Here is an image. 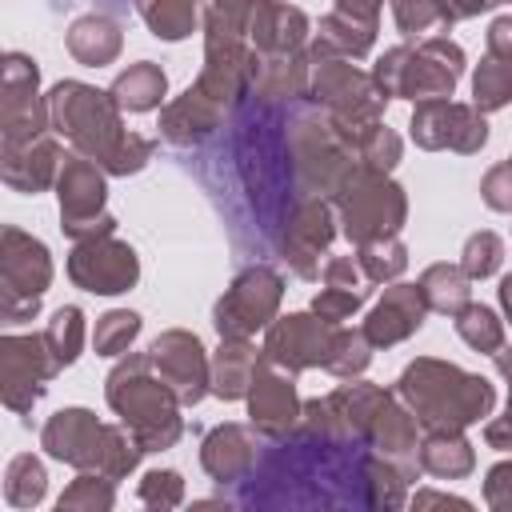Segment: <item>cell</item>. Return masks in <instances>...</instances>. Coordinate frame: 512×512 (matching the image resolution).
<instances>
[{
  "instance_id": "1",
  "label": "cell",
  "mask_w": 512,
  "mask_h": 512,
  "mask_svg": "<svg viewBox=\"0 0 512 512\" xmlns=\"http://www.w3.org/2000/svg\"><path fill=\"white\" fill-rule=\"evenodd\" d=\"M368 444L328 440L304 428L276 436L240 480V508H372Z\"/></svg>"
},
{
  "instance_id": "2",
  "label": "cell",
  "mask_w": 512,
  "mask_h": 512,
  "mask_svg": "<svg viewBox=\"0 0 512 512\" xmlns=\"http://www.w3.org/2000/svg\"><path fill=\"white\" fill-rule=\"evenodd\" d=\"M232 156L244 192L252 196L260 228L276 240L288 208L300 200L296 172H292V152H288V120L284 108L260 104L244 96L236 104V132H232Z\"/></svg>"
},
{
  "instance_id": "3",
  "label": "cell",
  "mask_w": 512,
  "mask_h": 512,
  "mask_svg": "<svg viewBox=\"0 0 512 512\" xmlns=\"http://www.w3.org/2000/svg\"><path fill=\"white\" fill-rule=\"evenodd\" d=\"M104 400L144 452H164L184 436V404L172 384L156 372L148 352H124L116 360L104 384Z\"/></svg>"
},
{
  "instance_id": "4",
  "label": "cell",
  "mask_w": 512,
  "mask_h": 512,
  "mask_svg": "<svg viewBox=\"0 0 512 512\" xmlns=\"http://www.w3.org/2000/svg\"><path fill=\"white\" fill-rule=\"evenodd\" d=\"M392 392L412 408L420 428H468L492 416L496 404V388L484 376L464 372L452 360H436V356H416L400 372Z\"/></svg>"
},
{
  "instance_id": "5",
  "label": "cell",
  "mask_w": 512,
  "mask_h": 512,
  "mask_svg": "<svg viewBox=\"0 0 512 512\" xmlns=\"http://www.w3.org/2000/svg\"><path fill=\"white\" fill-rule=\"evenodd\" d=\"M40 448L52 460L72 464L76 472H104L108 480H124L144 456V448L124 424H104L88 408L52 412L40 428Z\"/></svg>"
},
{
  "instance_id": "6",
  "label": "cell",
  "mask_w": 512,
  "mask_h": 512,
  "mask_svg": "<svg viewBox=\"0 0 512 512\" xmlns=\"http://www.w3.org/2000/svg\"><path fill=\"white\" fill-rule=\"evenodd\" d=\"M288 152L300 196H328L344 184V176L360 164L352 140L336 128V120L316 108L308 96L288 104Z\"/></svg>"
},
{
  "instance_id": "7",
  "label": "cell",
  "mask_w": 512,
  "mask_h": 512,
  "mask_svg": "<svg viewBox=\"0 0 512 512\" xmlns=\"http://www.w3.org/2000/svg\"><path fill=\"white\" fill-rule=\"evenodd\" d=\"M112 92H100L84 80H60L48 92V124L56 136L72 144V152L96 160L100 168L112 160V152L124 140V120Z\"/></svg>"
},
{
  "instance_id": "8",
  "label": "cell",
  "mask_w": 512,
  "mask_h": 512,
  "mask_svg": "<svg viewBox=\"0 0 512 512\" xmlns=\"http://www.w3.org/2000/svg\"><path fill=\"white\" fill-rule=\"evenodd\" d=\"M332 208H336V220H340L344 236L356 248L368 244V240H380V236H396L408 220L404 188L388 172H372L364 164H356L344 176V184L332 192Z\"/></svg>"
},
{
  "instance_id": "9",
  "label": "cell",
  "mask_w": 512,
  "mask_h": 512,
  "mask_svg": "<svg viewBox=\"0 0 512 512\" xmlns=\"http://www.w3.org/2000/svg\"><path fill=\"white\" fill-rule=\"evenodd\" d=\"M308 100L316 108H324L348 140H356L368 124L384 120V108H388V96L376 88L372 72L356 68L348 56H316L312 60Z\"/></svg>"
},
{
  "instance_id": "10",
  "label": "cell",
  "mask_w": 512,
  "mask_h": 512,
  "mask_svg": "<svg viewBox=\"0 0 512 512\" xmlns=\"http://www.w3.org/2000/svg\"><path fill=\"white\" fill-rule=\"evenodd\" d=\"M52 284V256L44 240L28 236L16 224L0 232V316L8 324L32 320L40 312V296Z\"/></svg>"
},
{
  "instance_id": "11",
  "label": "cell",
  "mask_w": 512,
  "mask_h": 512,
  "mask_svg": "<svg viewBox=\"0 0 512 512\" xmlns=\"http://www.w3.org/2000/svg\"><path fill=\"white\" fill-rule=\"evenodd\" d=\"M56 196H60V228L68 240H92L116 232V216L104 208L108 200L104 168L96 160L68 152L56 176Z\"/></svg>"
},
{
  "instance_id": "12",
  "label": "cell",
  "mask_w": 512,
  "mask_h": 512,
  "mask_svg": "<svg viewBox=\"0 0 512 512\" xmlns=\"http://www.w3.org/2000/svg\"><path fill=\"white\" fill-rule=\"evenodd\" d=\"M388 396H392L388 388L368 384V380L340 384L328 396L304 400L296 428L316 432V436H328V440H344V444H368L372 420H376V412H380V404Z\"/></svg>"
},
{
  "instance_id": "13",
  "label": "cell",
  "mask_w": 512,
  "mask_h": 512,
  "mask_svg": "<svg viewBox=\"0 0 512 512\" xmlns=\"http://www.w3.org/2000/svg\"><path fill=\"white\" fill-rule=\"evenodd\" d=\"M52 132L48 96H40V68L24 52H8L0 64V148L28 144Z\"/></svg>"
},
{
  "instance_id": "14",
  "label": "cell",
  "mask_w": 512,
  "mask_h": 512,
  "mask_svg": "<svg viewBox=\"0 0 512 512\" xmlns=\"http://www.w3.org/2000/svg\"><path fill=\"white\" fill-rule=\"evenodd\" d=\"M280 300H284V276L272 264H248L216 300L212 324L220 336H256L276 320Z\"/></svg>"
},
{
  "instance_id": "15",
  "label": "cell",
  "mask_w": 512,
  "mask_h": 512,
  "mask_svg": "<svg viewBox=\"0 0 512 512\" xmlns=\"http://www.w3.org/2000/svg\"><path fill=\"white\" fill-rule=\"evenodd\" d=\"M60 372V360L52 356L44 332L28 336H0V400L8 412L24 416L44 396V384Z\"/></svg>"
},
{
  "instance_id": "16",
  "label": "cell",
  "mask_w": 512,
  "mask_h": 512,
  "mask_svg": "<svg viewBox=\"0 0 512 512\" xmlns=\"http://www.w3.org/2000/svg\"><path fill=\"white\" fill-rule=\"evenodd\" d=\"M408 136L424 152H444L448 148V152L472 156L488 140V120L476 104H460L452 96L448 100H416Z\"/></svg>"
},
{
  "instance_id": "17",
  "label": "cell",
  "mask_w": 512,
  "mask_h": 512,
  "mask_svg": "<svg viewBox=\"0 0 512 512\" xmlns=\"http://www.w3.org/2000/svg\"><path fill=\"white\" fill-rule=\"evenodd\" d=\"M336 224L340 220H336V208H332L328 196H300L288 208V216L276 232V248L300 280L320 276V256L328 252V244L336 236Z\"/></svg>"
},
{
  "instance_id": "18",
  "label": "cell",
  "mask_w": 512,
  "mask_h": 512,
  "mask_svg": "<svg viewBox=\"0 0 512 512\" xmlns=\"http://www.w3.org/2000/svg\"><path fill=\"white\" fill-rule=\"evenodd\" d=\"M68 280L92 296H120L140 280V256L128 240H116V232L76 240L68 252Z\"/></svg>"
},
{
  "instance_id": "19",
  "label": "cell",
  "mask_w": 512,
  "mask_h": 512,
  "mask_svg": "<svg viewBox=\"0 0 512 512\" xmlns=\"http://www.w3.org/2000/svg\"><path fill=\"white\" fill-rule=\"evenodd\" d=\"M464 72V48L448 36H424L408 44L400 64V88L396 100H448L456 92V80Z\"/></svg>"
},
{
  "instance_id": "20",
  "label": "cell",
  "mask_w": 512,
  "mask_h": 512,
  "mask_svg": "<svg viewBox=\"0 0 512 512\" xmlns=\"http://www.w3.org/2000/svg\"><path fill=\"white\" fill-rule=\"evenodd\" d=\"M332 336H336V324L320 320L316 312H288L264 328L260 352L268 364L296 376L308 368H324V360L332 352Z\"/></svg>"
},
{
  "instance_id": "21",
  "label": "cell",
  "mask_w": 512,
  "mask_h": 512,
  "mask_svg": "<svg viewBox=\"0 0 512 512\" xmlns=\"http://www.w3.org/2000/svg\"><path fill=\"white\" fill-rule=\"evenodd\" d=\"M148 356H152L156 372L172 384V392L180 396L184 408L200 404L212 392V360H208V352H204V344H200L196 332L168 328V332H160L152 340Z\"/></svg>"
},
{
  "instance_id": "22",
  "label": "cell",
  "mask_w": 512,
  "mask_h": 512,
  "mask_svg": "<svg viewBox=\"0 0 512 512\" xmlns=\"http://www.w3.org/2000/svg\"><path fill=\"white\" fill-rule=\"evenodd\" d=\"M300 408L304 400L296 396V384H292V372L260 360L256 368V380L248 388V416L252 424L260 428V436L276 440V436H288L296 424H300Z\"/></svg>"
},
{
  "instance_id": "23",
  "label": "cell",
  "mask_w": 512,
  "mask_h": 512,
  "mask_svg": "<svg viewBox=\"0 0 512 512\" xmlns=\"http://www.w3.org/2000/svg\"><path fill=\"white\" fill-rule=\"evenodd\" d=\"M424 316H428V300H424L420 284L392 280V284H384V296L372 304V312L364 316L360 328L368 332L372 348H392V344L416 336Z\"/></svg>"
},
{
  "instance_id": "24",
  "label": "cell",
  "mask_w": 512,
  "mask_h": 512,
  "mask_svg": "<svg viewBox=\"0 0 512 512\" xmlns=\"http://www.w3.org/2000/svg\"><path fill=\"white\" fill-rule=\"evenodd\" d=\"M260 452H264L260 428H256V424H236V420H228V424H216V428L204 436V444H200V464H204V472H208L216 484H240V480L256 468Z\"/></svg>"
},
{
  "instance_id": "25",
  "label": "cell",
  "mask_w": 512,
  "mask_h": 512,
  "mask_svg": "<svg viewBox=\"0 0 512 512\" xmlns=\"http://www.w3.org/2000/svg\"><path fill=\"white\" fill-rule=\"evenodd\" d=\"M416 428H420V420H416L412 408L392 392V396L380 404V412H376V420H372V432H368V448L380 452L384 460H392V464L408 476V484L420 476V440H416Z\"/></svg>"
},
{
  "instance_id": "26",
  "label": "cell",
  "mask_w": 512,
  "mask_h": 512,
  "mask_svg": "<svg viewBox=\"0 0 512 512\" xmlns=\"http://www.w3.org/2000/svg\"><path fill=\"white\" fill-rule=\"evenodd\" d=\"M308 16L288 0H260L248 20V44L256 56H292L308 48Z\"/></svg>"
},
{
  "instance_id": "27",
  "label": "cell",
  "mask_w": 512,
  "mask_h": 512,
  "mask_svg": "<svg viewBox=\"0 0 512 512\" xmlns=\"http://www.w3.org/2000/svg\"><path fill=\"white\" fill-rule=\"evenodd\" d=\"M60 164H64V152L56 144V132H44L16 148H0V176L12 192H28V196L44 192L48 184H56Z\"/></svg>"
},
{
  "instance_id": "28",
  "label": "cell",
  "mask_w": 512,
  "mask_h": 512,
  "mask_svg": "<svg viewBox=\"0 0 512 512\" xmlns=\"http://www.w3.org/2000/svg\"><path fill=\"white\" fill-rule=\"evenodd\" d=\"M224 116H228L224 104H216L196 84H188L184 96H176V100H168L160 108V136L168 144H176V148H196L224 124Z\"/></svg>"
},
{
  "instance_id": "29",
  "label": "cell",
  "mask_w": 512,
  "mask_h": 512,
  "mask_svg": "<svg viewBox=\"0 0 512 512\" xmlns=\"http://www.w3.org/2000/svg\"><path fill=\"white\" fill-rule=\"evenodd\" d=\"M308 80H312L308 48L292 52V56H256L248 96L260 104H272V108H288L308 96Z\"/></svg>"
},
{
  "instance_id": "30",
  "label": "cell",
  "mask_w": 512,
  "mask_h": 512,
  "mask_svg": "<svg viewBox=\"0 0 512 512\" xmlns=\"http://www.w3.org/2000/svg\"><path fill=\"white\" fill-rule=\"evenodd\" d=\"M260 360L264 352L252 344V336H220V348L212 352V396L248 400Z\"/></svg>"
},
{
  "instance_id": "31",
  "label": "cell",
  "mask_w": 512,
  "mask_h": 512,
  "mask_svg": "<svg viewBox=\"0 0 512 512\" xmlns=\"http://www.w3.org/2000/svg\"><path fill=\"white\" fill-rule=\"evenodd\" d=\"M64 44H68V56H72L76 64H84V68H104V64H112V60L120 56L124 32H120V24H116L112 16L92 12V16L72 20Z\"/></svg>"
},
{
  "instance_id": "32",
  "label": "cell",
  "mask_w": 512,
  "mask_h": 512,
  "mask_svg": "<svg viewBox=\"0 0 512 512\" xmlns=\"http://www.w3.org/2000/svg\"><path fill=\"white\" fill-rule=\"evenodd\" d=\"M376 44V24H364L356 16H344V12H328L320 16V28L316 36L308 40V60L316 56H348V60H360L368 56Z\"/></svg>"
},
{
  "instance_id": "33",
  "label": "cell",
  "mask_w": 512,
  "mask_h": 512,
  "mask_svg": "<svg viewBox=\"0 0 512 512\" xmlns=\"http://www.w3.org/2000/svg\"><path fill=\"white\" fill-rule=\"evenodd\" d=\"M472 468H476V452H472V440L464 436V428H424L420 472L440 476V480H460Z\"/></svg>"
},
{
  "instance_id": "34",
  "label": "cell",
  "mask_w": 512,
  "mask_h": 512,
  "mask_svg": "<svg viewBox=\"0 0 512 512\" xmlns=\"http://www.w3.org/2000/svg\"><path fill=\"white\" fill-rule=\"evenodd\" d=\"M108 92L116 96V104H120L124 112H152V108H160V100H164V92H168V76H164L160 64L136 60V64H128V68L112 80Z\"/></svg>"
},
{
  "instance_id": "35",
  "label": "cell",
  "mask_w": 512,
  "mask_h": 512,
  "mask_svg": "<svg viewBox=\"0 0 512 512\" xmlns=\"http://www.w3.org/2000/svg\"><path fill=\"white\" fill-rule=\"evenodd\" d=\"M420 292L428 300V312H444V316H456L464 304H472V276L460 268V264H428L420 272Z\"/></svg>"
},
{
  "instance_id": "36",
  "label": "cell",
  "mask_w": 512,
  "mask_h": 512,
  "mask_svg": "<svg viewBox=\"0 0 512 512\" xmlns=\"http://www.w3.org/2000/svg\"><path fill=\"white\" fill-rule=\"evenodd\" d=\"M136 12L156 40L176 44V40L192 36V28L200 20V0H136Z\"/></svg>"
},
{
  "instance_id": "37",
  "label": "cell",
  "mask_w": 512,
  "mask_h": 512,
  "mask_svg": "<svg viewBox=\"0 0 512 512\" xmlns=\"http://www.w3.org/2000/svg\"><path fill=\"white\" fill-rule=\"evenodd\" d=\"M392 16L404 40H424V36H444L456 16L448 0H392Z\"/></svg>"
},
{
  "instance_id": "38",
  "label": "cell",
  "mask_w": 512,
  "mask_h": 512,
  "mask_svg": "<svg viewBox=\"0 0 512 512\" xmlns=\"http://www.w3.org/2000/svg\"><path fill=\"white\" fill-rule=\"evenodd\" d=\"M48 492V472L32 452H20L4 468V500L12 508H36Z\"/></svg>"
},
{
  "instance_id": "39",
  "label": "cell",
  "mask_w": 512,
  "mask_h": 512,
  "mask_svg": "<svg viewBox=\"0 0 512 512\" xmlns=\"http://www.w3.org/2000/svg\"><path fill=\"white\" fill-rule=\"evenodd\" d=\"M356 264L368 276V284H392L408 268V248L400 244V236H380L356 248Z\"/></svg>"
},
{
  "instance_id": "40",
  "label": "cell",
  "mask_w": 512,
  "mask_h": 512,
  "mask_svg": "<svg viewBox=\"0 0 512 512\" xmlns=\"http://www.w3.org/2000/svg\"><path fill=\"white\" fill-rule=\"evenodd\" d=\"M452 320H456V336H460L472 352L492 356V352L504 348V320H500L488 304H464Z\"/></svg>"
},
{
  "instance_id": "41",
  "label": "cell",
  "mask_w": 512,
  "mask_h": 512,
  "mask_svg": "<svg viewBox=\"0 0 512 512\" xmlns=\"http://www.w3.org/2000/svg\"><path fill=\"white\" fill-rule=\"evenodd\" d=\"M368 364H372V340H368V332L364 328L336 324V336H332V352L324 360V372H332L340 380H356Z\"/></svg>"
},
{
  "instance_id": "42",
  "label": "cell",
  "mask_w": 512,
  "mask_h": 512,
  "mask_svg": "<svg viewBox=\"0 0 512 512\" xmlns=\"http://www.w3.org/2000/svg\"><path fill=\"white\" fill-rule=\"evenodd\" d=\"M472 104L480 112H496V108L512 104V60L484 52V60L472 72Z\"/></svg>"
},
{
  "instance_id": "43",
  "label": "cell",
  "mask_w": 512,
  "mask_h": 512,
  "mask_svg": "<svg viewBox=\"0 0 512 512\" xmlns=\"http://www.w3.org/2000/svg\"><path fill=\"white\" fill-rule=\"evenodd\" d=\"M116 504V480L104 472H80L56 500L60 512H108Z\"/></svg>"
},
{
  "instance_id": "44",
  "label": "cell",
  "mask_w": 512,
  "mask_h": 512,
  "mask_svg": "<svg viewBox=\"0 0 512 512\" xmlns=\"http://www.w3.org/2000/svg\"><path fill=\"white\" fill-rule=\"evenodd\" d=\"M44 340L52 348V356L60 360V368L76 364L80 348H84V312L76 304H64L52 312V320L44 324Z\"/></svg>"
},
{
  "instance_id": "45",
  "label": "cell",
  "mask_w": 512,
  "mask_h": 512,
  "mask_svg": "<svg viewBox=\"0 0 512 512\" xmlns=\"http://www.w3.org/2000/svg\"><path fill=\"white\" fill-rule=\"evenodd\" d=\"M352 144H356V160H360L364 168H372V172H392V168L400 164V152H404L400 136H396L384 120L368 124Z\"/></svg>"
},
{
  "instance_id": "46",
  "label": "cell",
  "mask_w": 512,
  "mask_h": 512,
  "mask_svg": "<svg viewBox=\"0 0 512 512\" xmlns=\"http://www.w3.org/2000/svg\"><path fill=\"white\" fill-rule=\"evenodd\" d=\"M136 336H140V316L132 308H112L96 320L92 348H96V356H124Z\"/></svg>"
},
{
  "instance_id": "47",
  "label": "cell",
  "mask_w": 512,
  "mask_h": 512,
  "mask_svg": "<svg viewBox=\"0 0 512 512\" xmlns=\"http://www.w3.org/2000/svg\"><path fill=\"white\" fill-rule=\"evenodd\" d=\"M500 264H504V240H500L496 232L480 228V232H472V236L464 240L460 268H464L472 280H488L492 272H500Z\"/></svg>"
},
{
  "instance_id": "48",
  "label": "cell",
  "mask_w": 512,
  "mask_h": 512,
  "mask_svg": "<svg viewBox=\"0 0 512 512\" xmlns=\"http://www.w3.org/2000/svg\"><path fill=\"white\" fill-rule=\"evenodd\" d=\"M140 504L144 508H160V512L180 508L184 504V476L176 468H152V472H144V480H140Z\"/></svg>"
},
{
  "instance_id": "49",
  "label": "cell",
  "mask_w": 512,
  "mask_h": 512,
  "mask_svg": "<svg viewBox=\"0 0 512 512\" xmlns=\"http://www.w3.org/2000/svg\"><path fill=\"white\" fill-rule=\"evenodd\" d=\"M492 360H496V372L508 380V408H504V416H496V420L484 424V440L496 452H512V348L492 352Z\"/></svg>"
},
{
  "instance_id": "50",
  "label": "cell",
  "mask_w": 512,
  "mask_h": 512,
  "mask_svg": "<svg viewBox=\"0 0 512 512\" xmlns=\"http://www.w3.org/2000/svg\"><path fill=\"white\" fill-rule=\"evenodd\" d=\"M152 152H156V140H152V136L124 132V140H120V148L112 152V160L104 164V172H108V176H132V172H140V168L152 160Z\"/></svg>"
},
{
  "instance_id": "51",
  "label": "cell",
  "mask_w": 512,
  "mask_h": 512,
  "mask_svg": "<svg viewBox=\"0 0 512 512\" xmlns=\"http://www.w3.org/2000/svg\"><path fill=\"white\" fill-rule=\"evenodd\" d=\"M364 300H368V292H352V288H332V284H324V288L312 296V312H316L320 320H328V324H344Z\"/></svg>"
},
{
  "instance_id": "52",
  "label": "cell",
  "mask_w": 512,
  "mask_h": 512,
  "mask_svg": "<svg viewBox=\"0 0 512 512\" xmlns=\"http://www.w3.org/2000/svg\"><path fill=\"white\" fill-rule=\"evenodd\" d=\"M480 196L492 212H512V164H492L480 180Z\"/></svg>"
},
{
  "instance_id": "53",
  "label": "cell",
  "mask_w": 512,
  "mask_h": 512,
  "mask_svg": "<svg viewBox=\"0 0 512 512\" xmlns=\"http://www.w3.org/2000/svg\"><path fill=\"white\" fill-rule=\"evenodd\" d=\"M484 500L492 512H512V460H500L484 476Z\"/></svg>"
},
{
  "instance_id": "54",
  "label": "cell",
  "mask_w": 512,
  "mask_h": 512,
  "mask_svg": "<svg viewBox=\"0 0 512 512\" xmlns=\"http://www.w3.org/2000/svg\"><path fill=\"white\" fill-rule=\"evenodd\" d=\"M320 276H324V284H332V288H352V292H368V276L360 272V264L352 260V256H332L324 268H320Z\"/></svg>"
},
{
  "instance_id": "55",
  "label": "cell",
  "mask_w": 512,
  "mask_h": 512,
  "mask_svg": "<svg viewBox=\"0 0 512 512\" xmlns=\"http://www.w3.org/2000/svg\"><path fill=\"white\" fill-rule=\"evenodd\" d=\"M404 52H408V44H396V48H388L380 60H376V68H372V80H376V88L388 96V100H396V88H400V64H404Z\"/></svg>"
},
{
  "instance_id": "56",
  "label": "cell",
  "mask_w": 512,
  "mask_h": 512,
  "mask_svg": "<svg viewBox=\"0 0 512 512\" xmlns=\"http://www.w3.org/2000/svg\"><path fill=\"white\" fill-rule=\"evenodd\" d=\"M256 4H260V0H208V12H216L224 24L248 32V20H252Z\"/></svg>"
},
{
  "instance_id": "57",
  "label": "cell",
  "mask_w": 512,
  "mask_h": 512,
  "mask_svg": "<svg viewBox=\"0 0 512 512\" xmlns=\"http://www.w3.org/2000/svg\"><path fill=\"white\" fill-rule=\"evenodd\" d=\"M488 56H500V60H512V12L508 16H496L488 24Z\"/></svg>"
},
{
  "instance_id": "58",
  "label": "cell",
  "mask_w": 512,
  "mask_h": 512,
  "mask_svg": "<svg viewBox=\"0 0 512 512\" xmlns=\"http://www.w3.org/2000/svg\"><path fill=\"white\" fill-rule=\"evenodd\" d=\"M380 4H384V0H336V12L356 16V20H364V24H376Z\"/></svg>"
},
{
  "instance_id": "59",
  "label": "cell",
  "mask_w": 512,
  "mask_h": 512,
  "mask_svg": "<svg viewBox=\"0 0 512 512\" xmlns=\"http://www.w3.org/2000/svg\"><path fill=\"white\" fill-rule=\"evenodd\" d=\"M436 504H452V508H472L464 496H452V492H416L412 496V508H436Z\"/></svg>"
},
{
  "instance_id": "60",
  "label": "cell",
  "mask_w": 512,
  "mask_h": 512,
  "mask_svg": "<svg viewBox=\"0 0 512 512\" xmlns=\"http://www.w3.org/2000/svg\"><path fill=\"white\" fill-rule=\"evenodd\" d=\"M496 0H448V8H452V16L456 20H468V16H480V12H488Z\"/></svg>"
},
{
  "instance_id": "61",
  "label": "cell",
  "mask_w": 512,
  "mask_h": 512,
  "mask_svg": "<svg viewBox=\"0 0 512 512\" xmlns=\"http://www.w3.org/2000/svg\"><path fill=\"white\" fill-rule=\"evenodd\" d=\"M500 308H504V316H508V324H512V272L500 280Z\"/></svg>"
},
{
  "instance_id": "62",
  "label": "cell",
  "mask_w": 512,
  "mask_h": 512,
  "mask_svg": "<svg viewBox=\"0 0 512 512\" xmlns=\"http://www.w3.org/2000/svg\"><path fill=\"white\" fill-rule=\"evenodd\" d=\"M496 4H512V0H496Z\"/></svg>"
},
{
  "instance_id": "63",
  "label": "cell",
  "mask_w": 512,
  "mask_h": 512,
  "mask_svg": "<svg viewBox=\"0 0 512 512\" xmlns=\"http://www.w3.org/2000/svg\"><path fill=\"white\" fill-rule=\"evenodd\" d=\"M508 164H512V156H508Z\"/></svg>"
}]
</instances>
